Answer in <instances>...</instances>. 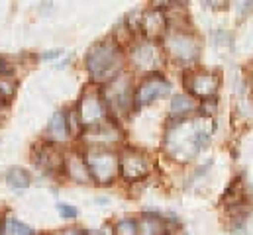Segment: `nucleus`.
Instances as JSON below:
<instances>
[{
  "instance_id": "6e6552de",
  "label": "nucleus",
  "mask_w": 253,
  "mask_h": 235,
  "mask_svg": "<svg viewBox=\"0 0 253 235\" xmlns=\"http://www.w3.org/2000/svg\"><path fill=\"white\" fill-rule=\"evenodd\" d=\"M57 210H59V214H61L63 218H69V220H73V218H77V216H79V210H77L75 206H67V204H57Z\"/></svg>"
},
{
  "instance_id": "7ed1b4c3",
  "label": "nucleus",
  "mask_w": 253,
  "mask_h": 235,
  "mask_svg": "<svg viewBox=\"0 0 253 235\" xmlns=\"http://www.w3.org/2000/svg\"><path fill=\"white\" fill-rule=\"evenodd\" d=\"M169 90H171V84H169L163 77H159V75L155 73V75H151V77L137 88L135 102H137V106L151 104L153 100H157V98L169 94Z\"/></svg>"
},
{
  "instance_id": "f03ea898",
  "label": "nucleus",
  "mask_w": 253,
  "mask_h": 235,
  "mask_svg": "<svg viewBox=\"0 0 253 235\" xmlns=\"http://www.w3.org/2000/svg\"><path fill=\"white\" fill-rule=\"evenodd\" d=\"M116 57H118L116 47H112L108 43L98 45L96 51H92L90 57H88V67H90L92 77L94 78H106V77H110V73H112V69L116 65Z\"/></svg>"
},
{
  "instance_id": "f257e3e1",
  "label": "nucleus",
  "mask_w": 253,
  "mask_h": 235,
  "mask_svg": "<svg viewBox=\"0 0 253 235\" xmlns=\"http://www.w3.org/2000/svg\"><path fill=\"white\" fill-rule=\"evenodd\" d=\"M185 84L196 98L210 100L218 92L220 75L218 73H192L185 78Z\"/></svg>"
},
{
  "instance_id": "0eeeda50",
  "label": "nucleus",
  "mask_w": 253,
  "mask_h": 235,
  "mask_svg": "<svg viewBox=\"0 0 253 235\" xmlns=\"http://www.w3.org/2000/svg\"><path fill=\"white\" fill-rule=\"evenodd\" d=\"M116 235H137V228L131 220H124L116 226Z\"/></svg>"
},
{
  "instance_id": "39448f33",
  "label": "nucleus",
  "mask_w": 253,
  "mask_h": 235,
  "mask_svg": "<svg viewBox=\"0 0 253 235\" xmlns=\"http://www.w3.org/2000/svg\"><path fill=\"white\" fill-rule=\"evenodd\" d=\"M192 110H196V102H194V98H190V96H175L173 98V104H171V112L177 116L179 114V118L181 119H185V116L187 114H190Z\"/></svg>"
},
{
  "instance_id": "20e7f679",
  "label": "nucleus",
  "mask_w": 253,
  "mask_h": 235,
  "mask_svg": "<svg viewBox=\"0 0 253 235\" xmlns=\"http://www.w3.org/2000/svg\"><path fill=\"white\" fill-rule=\"evenodd\" d=\"M169 47H171V53L181 61H194L200 53V43L196 41V38H189V36L175 38L169 43Z\"/></svg>"
},
{
  "instance_id": "423d86ee",
  "label": "nucleus",
  "mask_w": 253,
  "mask_h": 235,
  "mask_svg": "<svg viewBox=\"0 0 253 235\" xmlns=\"http://www.w3.org/2000/svg\"><path fill=\"white\" fill-rule=\"evenodd\" d=\"M6 182L14 188H26L30 184V175L22 169H10L6 173Z\"/></svg>"
},
{
  "instance_id": "1a4fd4ad",
  "label": "nucleus",
  "mask_w": 253,
  "mask_h": 235,
  "mask_svg": "<svg viewBox=\"0 0 253 235\" xmlns=\"http://www.w3.org/2000/svg\"><path fill=\"white\" fill-rule=\"evenodd\" d=\"M61 53H63V49H55V51H49V53H43V55H42V59H45V61H47V59H57V57H59V55H61Z\"/></svg>"
}]
</instances>
